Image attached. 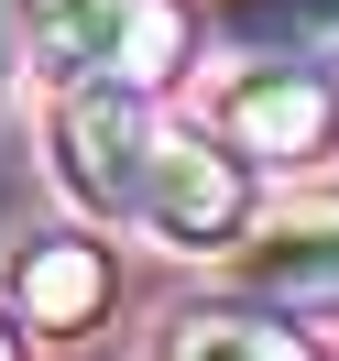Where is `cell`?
<instances>
[{
  "instance_id": "cell-1",
  "label": "cell",
  "mask_w": 339,
  "mask_h": 361,
  "mask_svg": "<svg viewBox=\"0 0 339 361\" xmlns=\"http://www.w3.org/2000/svg\"><path fill=\"white\" fill-rule=\"evenodd\" d=\"M11 33L55 88L154 99L186 66V0H11Z\"/></svg>"
},
{
  "instance_id": "cell-2",
  "label": "cell",
  "mask_w": 339,
  "mask_h": 361,
  "mask_svg": "<svg viewBox=\"0 0 339 361\" xmlns=\"http://www.w3.org/2000/svg\"><path fill=\"white\" fill-rule=\"evenodd\" d=\"M132 219L175 252H230V230L252 219V186H241V154L208 132H154L142 154V186H132Z\"/></svg>"
},
{
  "instance_id": "cell-3",
  "label": "cell",
  "mask_w": 339,
  "mask_h": 361,
  "mask_svg": "<svg viewBox=\"0 0 339 361\" xmlns=\"http://www.w3.org/2000/svg\"><path fill=\"white\" fill-rule=\"evenodd\" d=\"M55 186L99 219H132V186H142V154H154V110L132 88H55Z\"/></svg>"
},
{
  "instance_id": "cell-4",
  "label": "cell",
  "mask_w": 339,
  "mask_h": 361,
  "mask_svg": "<svg viewBox=\"0 0 339 361\" xmlns=\"http://www.w3.org/2000/svg\"><path fill=\"white\" fill-rule=\"evenodd\" d=\"M219 142L230 154H252V164H317L339 142V88H328V66H273V55H252L241 77L219 88Z\"/></svg>"
},
{
  "instance_id": "cell-5",
  "label": "cell",
  "mask_w": 339,
  "mask_h": 361,
  "mask_svg": "<svg viewBox=\"0 0 339 361\" xmlns=\"http://www.w3.org/2000/svg\"><path fill=\"white\" fill-rule=\"evenodd\" d=\"M230 285L252 307H339V197H295L230 230Z\"/></svg>"
},
{
  "instance_id": "cell-6",
  "label": "cell",
  "mask_w": 339,
  "mask_h": 361,
  "mask_svg": "<svg viewBox=\"0 0 339 361\" xmlns=\"http://www.w3.org/2000/svg\"><path fill=\"white\" fill-rule=\"evenodd\" d=\"M11 307H23V329H44V339L99 329V307H110V252H99V241H77V230L33 241L23 263H11Z\"/></svg>"
},
{
  "instance_id": "cell-7",
  "label": "cell",
  "mask_w": 339,
  "mask_h": 361,
  "mask_svg": "<svg viewBox=\"0 0 339 361\" xmlns=\"http://www.w3.org/2000/svg\"><path fill=\"white\" fill-rule=\"evenodd\" d=\"M219 33L273 66H328L339 55V0H219Z\"/></svg>"
},
{
  "instance_id": "cell-8",
  "label": "cell",
  "mask_w": 339,
  "mask_h": 361,
  "mask_svg": "<svg viewBox=\"0 0 339 361\" xmlns=\"http://www.w3.org/2000/svg\"><path fill=\"white\" fill-rule=\"evenodd\" d=\"M154 361H317V350L295 329H273V317H252V307H197V317L164 329Z\"/></svg>"
},
{
  "instance_id": "cell-9",
  "label": "cell",
  "mask_w": 339,
  "mask_h": 361,
  "mask_svg": "<svg viewBox=\"0 0 339 361\" xmlns=\"http://www.w3.org/2000/svg\"><path fill=\"white\" fill-rule=\"evenodd\" d=\"M0 99H11V0H0Z\"/></svg>"
},
{
  "instance_id": "cell-10",
  "label": "cell",
  "mask_w": 339,
  "mask_h": 361,
  "mask_svg": "<svg viewBox=\"0 0 339 361\" xmlns=\"http://www.w3.org/2000/svg\"><path fill=\"white\" fill-rule=\"evenodd\" d=\"M0 361H23V350H11V329H0Z\"/></svg>"
}]
</instances>
